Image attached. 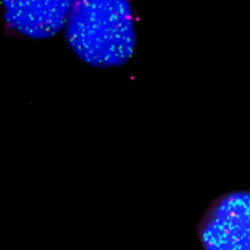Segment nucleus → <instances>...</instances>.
<instances>
[{
    "instance_id": "1",
    "label": "nucleus",
    "mask_w": 250,
    "mask_h": 250,
    "mask_svg": "<svg viewBox=\"0 0 250 250\" xmlns=\"http://www.w3.org/2000/svg\"><path fill=\"white\" fill-rule=\"evenodd\" d=\"M66 38L75 54L89 66H123L136 47L130 0H75Z\"/></svg>"
},
{
    "instance_id": "2",
    "label": "nucleus",
    "mask_w": 250,
    "mask_h": 250,
    "mask_svg": "<svg viewBox=\"0 0 250 250\" xmlns=\"http://www.w3.org/2000/svg\"><path fill=\"white\" fill-rule=\"evenodd\" d=\"M196 233L204 250H250V189L214 199Z\"/></svg>"
},
{
    "instance_id": "3",
    "label": "nucleus",
    "mask_w": 250,
    "mask_h": 250,
    "mask_svg": "<svg viewBox=\"0 0 250 250\" xmlns=\"http://www.w3.org/2000/svg\"><path fill=\"white\" fill-rule=\"evenodd\" d=\"M75 0H1L6 26L23 37L44 40L69 19Z\"/></svg>"
}]
</instances>
